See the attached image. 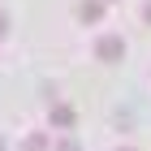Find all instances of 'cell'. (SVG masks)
Returning a JSON list of instances; mask_svg holds the SVG:
<instances>
[{
    "instance_id": "obj_1",
    "label": "cell",
    "mask_w": 151,
    "mask_h": 151,
    "mask_svg": "<svg viewBox=\"0 0 151 151\" xmlns=\"http://www.w3.org/2000/svg\"><path fill=\"white\" fill-rule=\"evenodd\" d=\"M99 56H104V60H121V56H125V43H121V39H112V35L99 39Z\"/></svg>"
},
{
    "instance_id": "obj_2",
    "label": "cell",
    "mask_w": 151,
    "mask_h": 151,
    "mask_svg": "<svg viewBox=\"0 0 151 151\" xmlns=\"http://www.w3.org/2000/svg\"><path fill=\"white\" fill-rule=\"evenodd\" d=\"M82 17H86V22H95V17H99V13H104V9H99V0H86V4H82Z\"/></svg>"
},
{
    "instance_id": "obj_3",
    "label": "cell",
    "mask_w": 151,
    "mask_h": 151,
    "mask_svg": "<svg viewBox=\"0 0 151 151\" xmlns=\"http://www.w3.org/2000/svg\"><path fill=\"white\" fill-rule=\"evenodd\" d=\"M52 121H56V125H69L73 112H69V108H56V112H52Z\"/></svg>"
},
{
    "instance_id": "obj_4",
    "label": "cell",
    "mask_w": 151,
    "mask_h": 151,
    "mask_svg": "<svg viewBox=\"0 0 151 151\" xmlns=\"http://www.w3.org/2000/svg\"><path fill=\"white\" fill-rule=\"evenodd\" d=\"M26 151H47V138H43V134H35V138L26 142Z\"/></svg>"
},
{
    "instance_id": "obj_5",
    "label": "cell",
    "mask_w": 151,
    "mask_h": 151,
    "mask_svg": "<svg viewBox=\"0 0 151 151\" xmlns=\"http://www.w3.org/2000/svg\"><path fill=\"white\" fill-rule=\"evenodd\" d=\"M4 30H9V17H4V13H0V35H4Z\"/></svg>"
},
{
    "instance_id": "obj_6",
    "label": "cell",
    "mask_w": 151,
    "mask_h": 151,
    "mask_svg": "<svg viewBox=\"0 0 151 151\" xmlns=\"http://www.w3.org/2000/svg\"><path fill=\"white\" fill-rule=\"evenodd\" d=\"M147 22H151V4H147Z\"/></svg>"
},
{
    "instance_id": "obj_7",
    "label": "cell",
    "mask_w": 151,
    "mask_h": 151,
    "mask_svg": "<svg viewBox=\"0 0 151 151\" xmlns=\"http://www.w3.org/2000/svg\"><path fill=\"white\" fill-rule=\"evenodd\" d=\"M0 151H4V142H0Z\"/></svg>"
}]
</instances>
